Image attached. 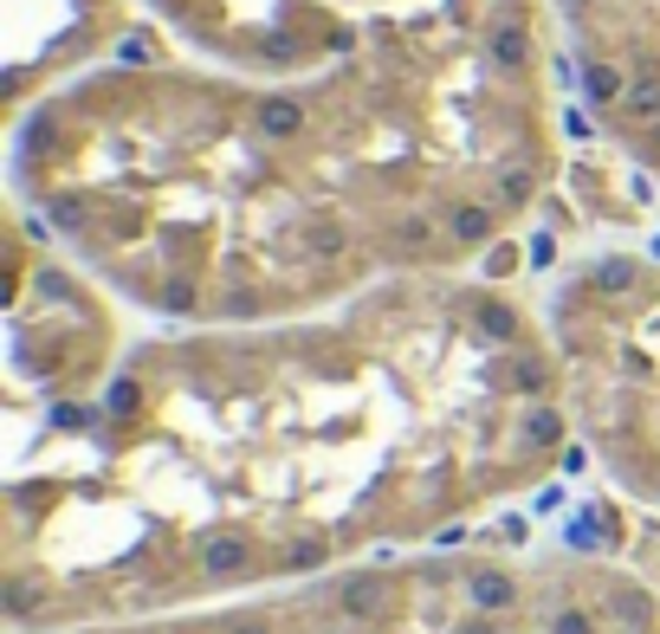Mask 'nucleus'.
Listing matches in <instances>:
<instances>
[{
  "label": "nucleus",
  "instance_id": "nucleus-1",
  "mask_svg": "<svg viewBox=\"0 0 660 634\" xmlns=\"http://www.w3.org/2000/svg\"><path fill=\"white\" fill-rule=\"evenodd\" d=\"M551 331L435 273L286 324H201L13 402L0 609L72 634L447 544L570 447Z\"/></svg>",
  "mask_w": 660,
  "mask_h": 634
},
{
  "label": "nucleus",
  "instance_id": "nucleus-2",
  "mask_svg": "<svg viewBox=\"0 0 660 634\" xmlns=\"http://www.w3.org/2000/svg\"><path fill=\"white\" fill-rule=\"evenodd\" d=\"M551 175L531 0L304 78L97 71L13 142L33 227L175 324H286L466 273Z\"/></svg>",
  "mask_w": 660,
  "mask_h": 634
},
{
  "label": "nucleus",
  "instance_id": "nucleus-3",
  "mask_svg": "<svg viewBox=\"0 0 660 634\" xmlns=\"http://www.w3.org/2000/svg\"><path fill=\"white\" fill-rule=\"evenodd\" d=\"M72 634H537L531 557L428 551Z\"/></svg>",
  "mask_w": 660,
  "mask_h": 634
},
{
  "label": "nucleus",
  "instance_id": "nucleus-4",
  "mask_svg": "<svg viewBox=\"0 0 660 634\" xmlns=\"http://www.w3.org/2000/svg\"><path fill=\"white\" fill-rule=\"evenodd\" d=\"M570 422L628 498L660 511V253L615 246L551 298Z\"/></svg>",
  "mask_w": 660,
  "mask_h": 634
},
{
  "label": "nucleus",
  "instance_id": "nucleus-5",
  "mask_svg": "<svg viewBox=\"0 0 660 634\" xmlns=\"http://www.w3.org/2000/svg\"><path fill=\"white\" fill-rule=\"evenodd\" d=\"M564 20L602 130L660 175V0H564Z\"/></svg>",
  "mask_w": 660,
  "mask_h": 634
},
{
  "label": "nucleus",
  "instance_id": "nucleus-6",
  "mask_svg": "<svg viewBox=\"0 0 660 634\" xmlns=\"http://www.w3.org/2000/svg\"><path fill=\"white\" fill-rule=\"evenodd\" d=\"M537 583V634H660V589L635 569L551 551L531 557Z\"/></svg>",
  "mask_w": 660,
  "mask_h": 634
}]
</instances>
